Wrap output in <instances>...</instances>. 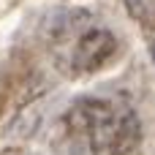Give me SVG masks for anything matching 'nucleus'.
I'll return each mask as SVG.
<instances>
[{
  "label": "nucleus",
  "instance_id": "3",
  "mask_svg": "<svg viewBox=\"0 0 155 155\" xmlns=\"http://www.w3.org/2000/svg\"><path fill=\"white\" fill-rule=\"evenodd\" d=\"M153 54H155V52H153Z\"/></svg>",
  "mask_w": 155,
  "mask_h": 155
},
{
  "label": "nucleus",
  "instance_id": "2",
  "mask_svg": "<svg viewBox=\"0 0 155 155\" xmlns=\"http://www.w3.org/2000/svg\"><path fill=\"white\" fill-rule=\"evenodd\" d=\"M125 5L131 8L134 16L144 19L147 25H153V22H155V0H125Z\"/></svg>",
  "mask_w": 155,
  "mask_h": 155
},
{
  "label": "nucleus",
  "instance_id": "1",
  "mask_svg": "<svg viewBox=\"0 0 155 155\" xmlns=\"http://www.w3.org/2000/svg\"><path fill=\"white\" fill-rule=\"evenodd\" d=\"M74 117L82 125V134L90 139L93 150L117 153V150H123L125 144H131L136 139V125H134L131 112H125L117 104H109V101H82L76 106Z\"/></svg>",
  "mask_w": 155,
  "mask_h": 155
}]
</instances>
